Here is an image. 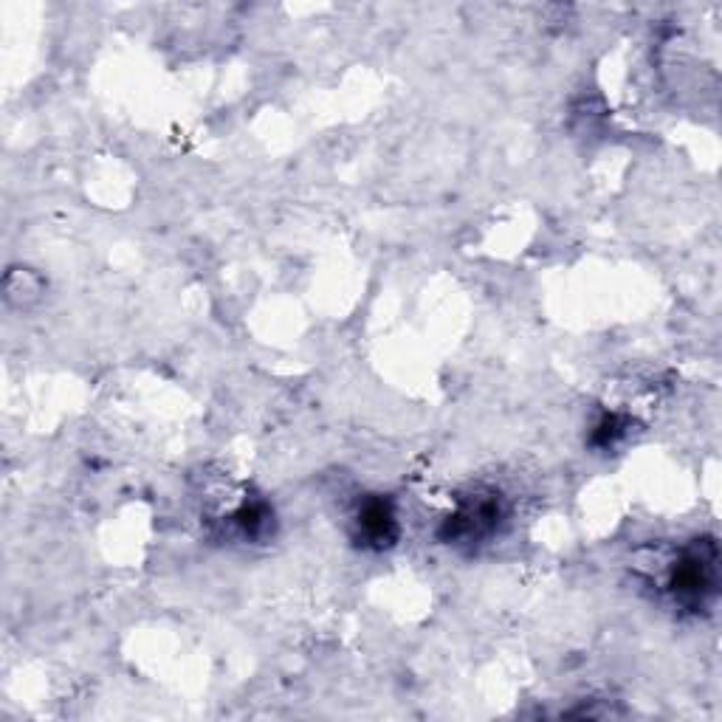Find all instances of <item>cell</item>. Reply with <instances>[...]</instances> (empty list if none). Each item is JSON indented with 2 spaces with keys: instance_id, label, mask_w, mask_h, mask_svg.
I'll use <instances>...</instances> for the list:
<instances>
[{
  "instance_id": "1",
  "label": "cell",
  "mask_w": 722,
  "mask_h": 722,
  "mask_svg": "<svg viewBox=\"0 0 722 722\" xmlns=\"http://www.w3.org/2000/svg\"><path fill=\"white\" fill-rule=\"evenodd\" d=\"M359 531L364 539L384 545L395 536V514L387 503H367L359 514Z\"/></svg>"
}]
</instances>
